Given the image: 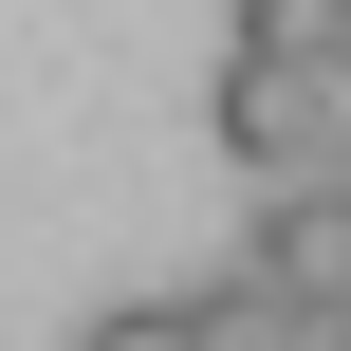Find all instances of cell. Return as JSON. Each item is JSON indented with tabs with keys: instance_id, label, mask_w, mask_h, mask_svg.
I'll list each match as a JSON object with an SVG mask.
<instances>
[{
	"instance_id": "cell-1",
	"label": "cell",
	"mask_w": 351,
	"mask_h": 351,
	"mask_svg": "<svg viewBox=\"0 0 351 351\" xmlns=\"http://www.w3.org/2000/svg\"><path fill=\"white\" fill-rule=\"evenodd\" d=\"M241 278H278V296H351V167H259Z\"/></svg>"
},
{
	"instance_id": "cell-2",
	"label": "cell",
	"mask_w": 351,
	"mask_h": 351,
	"mask_svg": "<svg viewBox=\"0 0 351 351\" xmlns=\"http://www.w3.org/2000/svg\"><path fill=\"white\" fill-rule=\"evenodd\" d=\"M74 351H204V315H185V296H111Z\"/></svg>"
},
{
	"instance_id": "cell-3",
	"label": "cell",
	"mask_w": 351,
	"mask_h": 351,
	"mask_svg": "<svg viewBox=\"0 0 351 351\" xmlns=\"http://www.w3.org/2000/svg\"><path fill=\"white\" fill-rule=\"evenodd\" d=\"M333 19H351V0H241V37H259V56H333Z\"/></svg>"
},
{
	"instance_id": "cell-4",
	"label": "cell",
	"mask_w": 351,
	"mask_h": 351,
	"mask_svg": "<svg viewBox=\"0 0 351 351\" xmlns=\"http://www.w3.org/2000/svg\"><path fill=\"white\" fill-rule=\"evenodd\" d=\"M259 351H351V296H278V333Z\"/></svg>"
},
{
	"instance_id": "cell-5",
	"label": "cell",
	"mask_w": 351,
	"mask_h": 351,
	"mask_svg": "<svg viewBox=\"0 0 351 351\" xmlns=\"http://www.w3.org/2000/svg\"><path fill=\"white\" fill-rule=\"evenodd\" d=\"M333 56H351V19H333Z\"/></svg>"
}]
</instances>
